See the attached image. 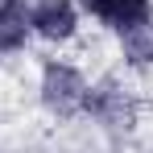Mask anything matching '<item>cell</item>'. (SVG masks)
Wrapping results in <instances>:
<instances>
[{
    "label": "cell",
    "instance_id": "obj_5",
    "mask_svg": "<svg viewBox=\"0 0 153 153\" xmlns=\"http://www.w3.org/2000/svg\"><path fill=\"white\" fill-rule=\"evenodd\" d=\"M29 33V0H0V54L25 50Z\"/></svg>",
    "mask_w": 153,
    "mask_h": 153
},
{
    "label": "cell",
    "instance_id": "obj_3",
    "mask_svg": "<svg viewBox=\"0 0 153 153\" xmlns=\"http://www.w3.org/2000/svg\"><path fill=\"white\" fill-rule=\"evenodd\" d=\"M29 29L46 42H71L79 29V8L71 0H33L29 4Z\"/></svg>",
    "mask_w": 153,
    "mask_h": 153
},
{
    "label": "cell",
    "instance_id": "obj_4",
    "mask_svg": "<svg viewBox=\"0 0 153 153\" xmlns=\"http://www.w3.org/2000/svg\"><path fill=\"white\" fill-rule=\"evenodd\" d=\"M83 8L116 33H132L153 21V0H83Z\"/></svg>",
    "mask_w": 153,
    "mask_h": 153
},
{
    "label": "cell",
    "instance_id": "obj_1",
    "mask_svg": "<svg viewBox=\"0 0 153 153\" xmlns=\"http://www.w3.org/2000/svg\"><path fill=\"white\" fill-rule=\"evenodd\" d=\"M87 87H91V83L83 79L79 66L50 58V62L42 66L37 95H42V103H46V112H54L58 120H71V116L83 112V103H87Z\"/></svg>",
    "mask_w": 153,
    "mask_h": 153
},
{
    "label": "cell",
    "instance_id": "obj_2",
    "mask_svg": "<svg viewBox=\"0 0 153 153\" xmlns=\"http://www.w3.org/2000/svg\"><path fill=\"white\" fill-rule=\"evenodd\" d=\"M83 112L91 116V120H100L108 128H132L137 120V108L128 100V91L116 83V79H100V83H91L87 87V103H83Z\"/></svg>",
    "mask_w": 153,
    "mask_h": 153
},
{
    "label": "cell",
    "instance_id": "obj_6",
    "mask_svg": "<svg viewBox=\"0 0 153 153\" xmlns=\"http://www.w3.org/2000/svg\"><path fill=\"white\" fill-rule=\"evenodd\" d=\"M120 37H124V58L132 66H149L153 62V21L132 29V33H120Z\"/></svg>",
    "mask_w": 153,
    "mask_h": 153
}]
</instances>
